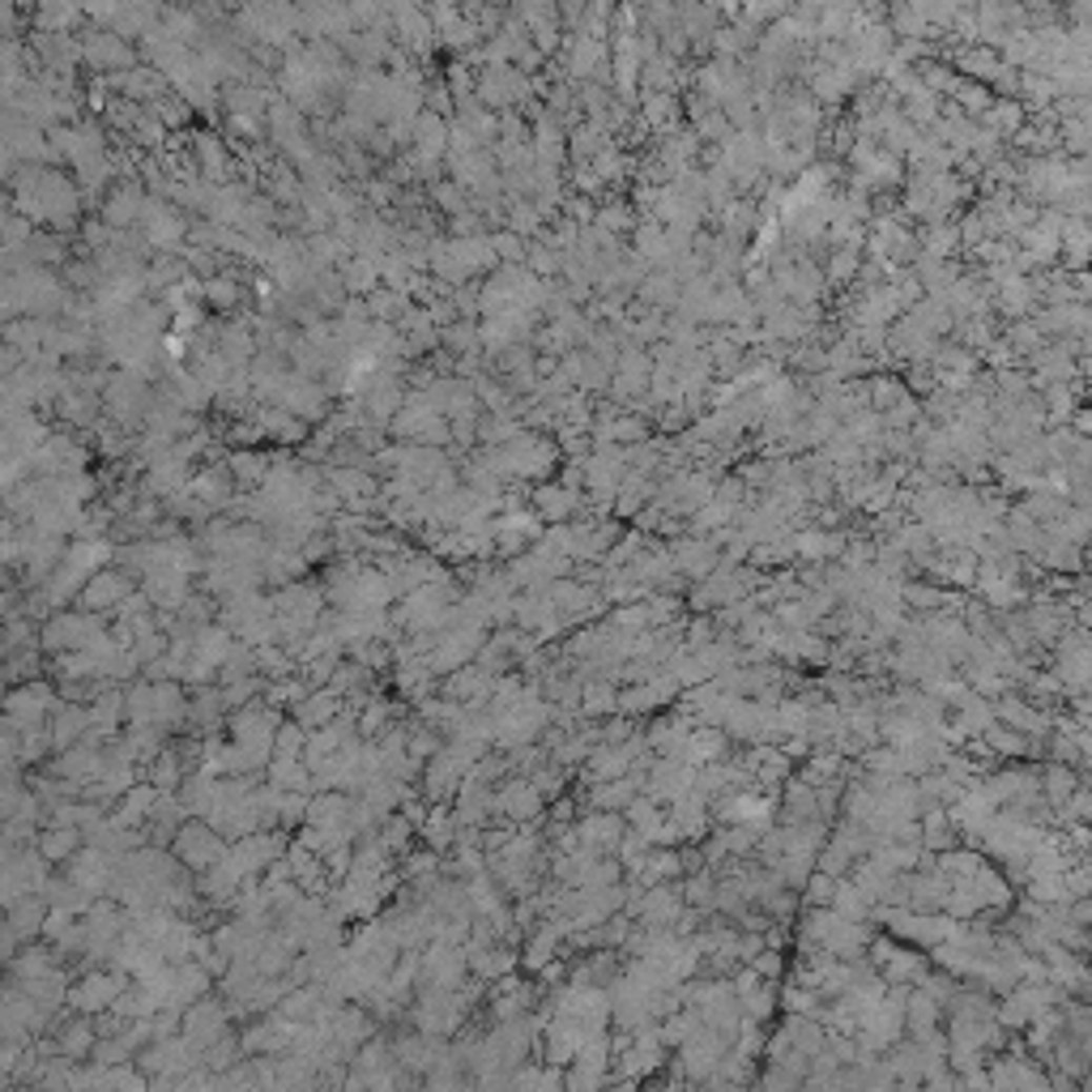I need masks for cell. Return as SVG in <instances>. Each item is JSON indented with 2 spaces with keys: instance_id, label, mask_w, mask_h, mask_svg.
Here are the masks:
<instances>
[{
  "instance_id": "cell-26",
  "label": "cell",
  "mask_w": 1092,
  "mask_h": 1092,
  "mask_svg": "<svg viewBox=\"0 0 1092 1092\" xmlns=\"http://www.w3.org/2000/svg\"><path fill=\"white\" fill-rule=\"evenodd\" d=\"M149 491L154 496H167V491H184V461H163L149 470Z\"/></svg>"
},
{
  "instance_id": "cell-30",
  "label": "cell",
  "mask_w": 1092,
  "mask_h": 1092,
  "mask_svg": "<svg viewBox=\"0 0 1092 1092\" xmlns=\"http://www.w3.org/2000/svg\"><path fill=\"white\" fill-rule=\"evenodd\" d=\"M333 491L346 496L350 504H359V496H371L376 483H371L367 474H359V470H342V474H333Z\"/></svg>"
},
{
  "instance_id": "cell-2",
  "label": "cell",
  "mask_w": 1092,
  "mask_h": 1092,
  "mask_svg": "<svg viewBox=\"0 0 1092 1092\" xmlns=\"http://www.w3.org/2000/svg\"><path fill=\"white\" fill-rule=\"evenodd\" d=\"M226 836L218 828H209L205 820H193V824H180V832L171 836V853L180 863L193 871V875H205L209 867H218L226 857Z\"/></svg>"
},
{
  "instance_id": "cell-21",
  "label": "cell",
  "mask_w": 1092,
  "mask_h": 1092,
  "mask_svg": "<svg viewBox=\"0 0 1092 1092\" xmlns=\"http://www.w3.org/2000/svg\"><path fill=\"white\" fill-rule=\"evenodd\" d=\"M120 722H124V687L107 683V687L90 700V726L103 730V734H116Z\"/></svg>"
},
{
  "instance_id": "cell-12",
  "label": "cell",
  "mask_w": 1092,
  "mask_h": 1092,
  "mask_svg": "<svg viewBox=\"0 0 1092 1092\" xmlns=\"http://www.w3.org/2000/svg\"><path fill=\"white\" fill-rule=\"evenodd\" d=\"M52 1037H56V1050H60L64 1058H73V1063H86V1058H90V1050H95V1042H99V1033H95V1020H90V1016H82V1011H77L73 1020H60V1025H52Z\"/></svg>"
},
{
  "instance_id": "cell-6",
  "label": "cell",
  "mask_w": 1092,
  "mask_h": 1092,
  "mask_svg": "<svg viewBox=\"0 0 1092 1092\" xmlns=\"http://www.w3.org/2000/svg\"><path fill=\"white\" fill-rule=\"evenodd\" d=\"M226 1025H230L226 1003H218V998H209V994H201L197 1003H188L184 1016H180V1033H184L197 1050H205L209 1042H218V1037L226 1033Z\"/></svg>"
},
{
  "instance_id": "cell-31",
  "label": "cell",
  "mask_w": 1092,
  "mask_h": 1092,
  "mask_svg": "<svg viewBox=\"0 0 1092 1092\" xmlns=\"http://www.w3.org/2000/svg\"><path fill=\"white\" fill-rule=\"evenodd\" d=\"M832 892H836V875H828V871L807 875V901H811V905H828Z\"/></svg>"
},
{
  "instance_id": "cell-33",
  "label": "cell",
  "mask_w": 1092,
  "mask_h": 1092,
  "mask_svg": "<svg viewBox=\"0 0 1092 1092\" xmlns=\"http://www.w3.org/2000/svg\"><path fill=\"white\" fill-rule=\"evenodd\" d=\"M18 739H22V730L0 713V760H18Z\"/></svg>"
},
{
  "instance_id": "cell-4",
  "label": "cell",
  "mask_w": 1092,
  "mask_h": 1092,
  "mask_svg": "<svg viewBox=\"0 0 1092 1092\" xmlns=\"http://www.w3.org/2000/svg\"><path fill=\"white\" fill-rule=\"evenodd\" d=\"M133 977L120 973V969H90L82 973L77 982H68V994H64V1007L68 1011H82V1016H99L116 1003V994L128 986Z\"/></svg>"
},
{
  "instance_id": "cell-24",
  "label": "cell",
  "mask_w": 1092,
  "mask_h": 1092,
  "mask_svg": "<svg viewBox=\"0 0 1092 1092\" xmlns=\"http://www.w3.org/2000/svg\"><path fill=\"white\" fill-rule=\"evenodd\" d=\"M674 564L687 572V577H709L717 568V546H705V542H683L674 551Z\"/></svg>"
},
{
  "instance_id": "cell-38",
  "label": "cell",
  "mask_w": 1092,
  "mask_h": 1092,
  "mask_svg": "<svg viewBox=\"0 0 1092 1092\" xmlns=\"http://www.w3.org/2000/svg\"><path fill=\"white\" fill-rule=\"evenodd\" d=\"M5 691H9V674H5V666H0V700H5Z\"/></svg>"
},
{
  "instance_id": "cell-14",
  "label": "cell",
  "mask_w": 1092,
  "mask_h": 1092,
  "mask_svg": "<svg viewBox=\"0 0 1092 1092\" xmlns=\"http://www.w3.org/2000/svg\"><path fill=\"white\" fill-rule=\"evenodd\" d=\"M116 555V542L112 538H77V542H64V564L77 568V572H99L103 564H112Z\"/></svg>"
},
{
  "instance_id": "cell-32",
  "label": "cell",
  "mask_w": 1092,
  "mask_h": 1092,
  "mask_svg": "<svg viewBox=\"0 0 1092 1092\" xmlns=\"http://www.w3.org/2000/svg\"><path fill=\"white\" fill-rule=\"evenodd\" d=\"M230 470H236L240 483H257V479H265V461L252 457V452H240L236 461H230Z\"/></svg>"
},
{
  "instance_id": "cell-37",
  "label": "cell",
  "mask_w": 1092,
  "mask_h": 1092,
  "mask_svg": "<svg viewBox=\"0 0 1092 1092\" xmlns=\"http://www.w3.org/2000/svg\"><path fill=\"white\" fill-rule=\"evenodd\" d=\"M9 577H14V568H5V564H0V589H5V585H14Z\"/></svg>"
},
{
  "instance_id": "cell-7",
  "label": "cell",
  "mask_w": 1092,
  "mask_h": 1092,
  "mask_svg": "<svg viewBox=\"0 0 1092 1092\" xmlns=\"http://www.w3.org/2000/svg\"><path fill=\"white\" fill-rule=\"evenodd\" d=\"M64 867H68V879H73L77 888H82L86 896H95V901H99V896H112L116 863H112L107 853H99L95 845H82V849H77V853L68 857Z\"/></svg>"
},
{
  "instance_id": "cell-18",
  "label": "cell",
  "mask_w": 1092,
  "mask_h": 1092,
  "mask_svg": "<svg viewBox=\"0 0 1092 1092\" xmlns=\"http://www.w3.org/2000/svg\"><path fill=\"white\" fill-rule=\"evenodd\" d=\"M538 807H542V794L533 790V782H504V790L496 794V811L508 820H529V815H538Z\"/></svg>"
},
{
  "instance_id": "cell-20",
  "label": "cell",
  "mask_w": 1092,
  "mask_h": 1092,
  "mask_svg": "<svg viewBox=\"0 0 1092 1092\" xmlns=\"http://www.w3.org/2000/svg\"><path fill=\"white\" fill-rule=\"evenodd\" d=\"M619 836H623V820H619L614 811H593V815L577 828V841H581L585 849H614Z\"/></svg>"
},
{
  "instance_id": "cell-10",
  "label": "cell",
  "mask_w": 1092,
  "mask_h": 1092,
  "mask_svg": "<svg viewBox=\"0 0 1092 1092\" xmlns=\"http://www.w3.org/2000/svg\"><path fill=\"white\" fill-rule=\"evenodd\" d=\"M346 709V700L333 691V687H311L299 705H290V717L303 726V730H321V726H329L338 713Z\"/></svg>"
},
{
  "instance_id": "cell-9",
  "label": "cell",
  "mask_w": 1092,
  "mask_h": 1092,
  "mask_svg": "<svg viewBox=\"0 0 1092 1092\" xmlns=\"http://www.w3.org/2000/svg\"><path fill=\"white\" fill-rule=\"evenodd\" d=\"M90 730V705H73V700H60V705L47 713V734H52V751H64L73 743H82Z\"/></svg>"
},
{
  "instance_id": "cell-27",
  "label": "cell",
  "mask_w": 1092,
  "mask_h": 1092,
  "mask_svg": "<svg viewBox=\"0 0 1092 1092\" xmlns=\"http://www.w3.org/2000/svg\"><path fill=\"white\" fill-rule=\"evenodd\" d=\"M836 551H841V542L832 533H803V538H794V555H803V560H828Z\"/></svg>"
},
{
  "instance_id": "cell-15",
  "label": "cell",
  "mask_w": 1092,
  "mask_h": 1092,
  "mask_svg": "<svg viewBox=\"0 0 1092 1092\" xmlns=\"http://www.w3.org/2000/svg\"><path fill=\"white\" fill-rule=\"evenodd\" d=\"M184 776H188V768H184L176 743H163L159 751H154V755L145 760V782H149L154 790H180Z\"/></svg>"
},
{
  "instance_id": "cell-13",
  "label": "cell",
  "mask_w": 1092,
  "mask_h": 1092,
  "mask_svg": "<svg viewBox=\"0 0 1092 1092\" xmlns=\"http://www.w3.org/2000/svg\"><path fill=\"white\" fill-rule=\"evenodd\" d=\"M86 845V836H82V828H73V824H47L39 836H35V849L47 857L52 867H60V863H68V857Z\"/></svg>"
},
{
  "instance_id": "cell-28",
  "label": "cell",
  "mask_w": 1092,
  "mask_h": 1092,
  "mask_svg": "<svg viewBox=\"0 0 1092 1092\" xmlns=\"http://www.w3.org/2000/svg\"><path fill=\"white\" fill-rule=\"evenodd\" d=\"M303 743H307V730L290 717V722H278L274 730V755H303Z\"/></svg>"
},
{
  "instance_id": "cell-1",
  "label": "cell",
  "mask_w": 1092,
  "mask_h": 1092,
  "mask_svg": "<svg viewBox=\"0 0 1092 1092\" xmlns=\"http://www.w3.org/2000/svg\"><path fill=\"white\" fill-rule=\"evenodd\" d=\"M99 636H107V614L99 610H52L43 623H39V649L52 658V653H64V649H90Z\"/></svg>"
},
{
  "instance_id": "cell-5",
  "label": "cell",
  "mask_w": 1092,
  "mask_h": 1092,
  "mask_svg": "<svg viewBox=\"0 0 1092 1092\" xmlns=\"http://www.w3.org/2000/svg\"><path fill=\"white\" fill-rule=\"evenodd\" d=\"M137 589V581L124 572V568H116V564H103L99 572H90L86 577V585H82V593H77L73 602L82 606V610H99V614H107V610H116L128 593Z\"/></svg>"
},
{
  "instance_id": "cell-36",
  "label": "cell",
  "mask_w": 1092,
  "mask_h": 1092,
  "mask_svg": "<svg viewBox=\"0 0 1092 1092\" xmlns=\"http://www.w3.org/2000/svg\"><path fill=\"white\" fill-rule=\"evenodd\" d=\"M18 944H22V939H18V930L9 926L5 909H0V960H5V965H9V956L18 952Z\"/></svg>"
},
{
  "instance_id": "cell-17",
  "label": "cell",
  "mask_w": 1092,
  "mask_h": 1092,
  "mask_svg": "<svg viewBox=\"0 0 1092 1092\" xmlns=\"http://www.w3.org/2000/svg\"><path fill=\"white\" fill-rule=\"evenodd\" d=\"M60 965V952L43 939V944H35V948H18L14 956H9V982H31V977H43V973H52Z\"/></svg>"
},
{
  "instance_id": "cell-8",
  "label": "cell",
  "mask_w": 1092,
  "mask_h": 1092,
  "mask_svg": "<svg viewBox=\"0 0 1092 1092\" xmlns=\"http://www.w3.org/2000/svg\"><path fill=\"white\" fill-rule=\"evenodd\" d=\"M137 589L149 598L154 610H176L193 593V572H184V568H154V572L141 577Z\"/></svg>"
},
{
  "instance_id": "cell-3",
  "label": "cell",
  "mask_w": 1092,
  "mask_h": 1092,
  "mask_svg": "<svg viewBox=\"0 0 1092 1092\" xmlns=\"http://www.w3.org/2000/svg\"><path fill=\"white\" fill-rule=\"evenodd\" d=\"M56 705H60L56 683H47V679L39 674V679H26V683L9 687L5 700H0V713H5L18 730H26V726H43Z\"/></svg>"
},
{
  "instance_id": "cell-29",
  "label": "cell",
  "mask_w": 1092,
  "mask_h": 1092,
  "mask_svg": "<svg viewBox=\"0 0 1092 1092\" xmlns=\"http://www.w3.org/2000/svg\"><path fill=\"white\" fill-rule=\"evenodd\" d=\"M133 1058V1050L124 1046V1037L120 1033H112V1037H99L95 1042V1050H90V1063H99V1067H116V1063H128Z\"/></svg>"
},
{
  "instance_id": "cell-35",
  "label": "cell",
  "mask_w": 1092,
  "mask_h": 1092,
  "mask_svg": "<svg viewBox=\"0 0 1092 1092\" xmlns=\"http://www.w3.org/2000/svg\"><path fill=\"white\" fill-rule=\"evenodd\" d=\"M683 901H687V905H700V909L713 905V888H709V879H687V884H683Z\"/></svg>"
},
{
  "instance_id": "cell-25",
  "label": "cell",
  "mask_w": 1092,
  "mask_h": 1092,
  "mask_svg": "<svg viewBox=\"0 0 1092 1092\" xmlns=\"http://www.w3.org/2000/svg\"><path fill=\"white\" fill-rule=\"evenodd\" d=\"M52 751V734H47V722L43 726H26L22 739H18V764L22 768H39Z\"/></svg>"
},
{
  "instance_id": "cell-34",
  "label": "cell",
  "mask_w": 1092,
  "mask_h": 1092,
  "mask_svg": "<svg viewBox=\"0 0 1092 1092\" xmlns=\"http://www.w3.org/2000/svg\"><path fill=\"white\" fill-rule=\"evenodd\" d=\"M22 1050L26 1046H18V1042H0V1084H14V1067H18Z\"/></svg>"
},
{
  "instance_id": "cell-23",
  "label": "cell",
  "mask_w": 1092,
  "mask_h": 1092,
  "mask_svg": "<svg viewBox=\"0 0 1092 1092\" xmlns=\"http://www.w3.org/2000/svg\"><path fill=\"white\" fill-rule=\"evenodd\" d=\"M47 653L39 649V645H26V649H14V653H5L0 658V666H5V674H9V683H26V679H39L43 674V662Z\"/></svg>"
},
{
  "instance_id": "cell-11",
  "label": "cell",
  "mask_w": 1092,
  "mask_h": 1092,
  "mask_svg": "<svg viewBox=\"0 0 1092 1092\" xmlns=\"http://www.w3.org/2000/svg\"><path fill=\"white\" fill-rule=\"evenodd\" d=\"M188 722V695L180 691V679H154V722L163 734Z\"/></svg>"
},
{
  "instance_id": "cell-19",
  "label": "cell",
  "mask_w": 1092,
  "mask_h": 1092,
  "mask_svg": "<svg viewBox=\"0 0 1092 1092\" xmlns=\"http://www.w3.org/2000/svg\"><path fill=\"white\" fill-rule=\"evenodd\" d=\"M39 892H43L47 909H64V913H77V917H82V913L95 905V896H86L68 875H47V884H43Z\"/></svg>"
},
{
  "instance_id": "cell-22",
  "label": "cell",
  "mask_w": 1092,
  "mask_h": 1092,
  "mask_svg": "<svg viewBox=\"0 0 1092 1092\" xmlns=\"http://www.w3.org/2000/svg\"><path fill=\"white\" fill-rule=\"evenodd\" d=\"M124 722L128 726H149L154 722V683L137 679L133 687H124Z\"/></svg>"
},
{
  "instance_id": "cell-16",
  "label": "cell",
  "mask_w": 1092,
  "mask_h": 1092,
  "mask_svg": "<svg viewBox=\"0 0 1092 1092\" xmlns=\"http://www.w3.org/2000/svg\"><path fill=\"white\" fill-rule=\"evenodd\" d=\"M5 917H9V926L18 930V939H35V934L43 930V917H47L43 892H22L18 901L5 905Z\"/></svg>"
}]
</instances>
